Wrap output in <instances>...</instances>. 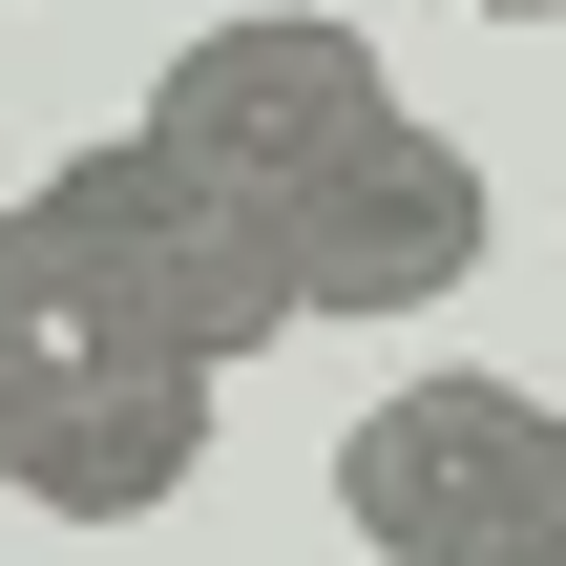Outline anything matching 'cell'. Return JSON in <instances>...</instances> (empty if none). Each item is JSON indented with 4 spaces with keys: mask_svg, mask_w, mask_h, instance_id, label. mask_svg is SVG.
Listing matches in <instances>:
<instances>
[{
    "mask_svg": "<svg viewBox=\"0 0 566 566\" xmlns=\"http://www.w3.org/2000/svg\"><path fill=\"white\" fill-rule=\"evenodd\" d=\"M189 462H210V378L42 210H0V483L42 525H147V504H189Z\"/></svg>",
    "mask_w": 566,
    "mask_h": 566,
    "instance_id": "6da1fadb",
    "label": "cell"
},
{
    "mask_svg": "<svg viewBox=\"0 0 566 566\" xmlns=\"http://www.w3.org/2000/svg\"><path fill=\"white\" fill-rule=\"evenodd\" d=\"M336 525L378 566H566V399L441 357L336 420Z\"/></svg>",
    "mask_w": 566,
    "mask_h": 566,
    "instance_id": "7a4b0ae2",
    "label": "cell"
},
{
    "mask_svg": "<svg viewBox=\"0 0 566 566\" xmlns=\"http://www.w3.org/2000/svg\"><path fill=\"white\" fill-rule=\"evenodd\" d=\"M21 210H42V231H63V252H84V273L189 357V378H231V357H273V336H294V252H273V210H252V189H210V168H189V147H147V126L63 147Z\"/></svg>",
    "mask_w": 566,
    "mask_h": 566,
    "instance_id": "3957f363",
    "label": "cell"
},
{
    "mask_svg": "<svg viewBox=\"0 0 566 566\" xmlns=\"http://www.w3.org/2000/svg\"><path fill=\"white\" fill-rule=\"evenodd\" d=\"M378 126H399V63H378L357 21H315V0L189 21V42H168V84H147V147H189V168H210V189H252V210L336 189Z\"/></svg>",
    "mask_w": 566,
    "mask_h": 566,
    "instance_id": "277c9868",
    "label": "cell"
},
{
    "mask_svg": "<svg viewBox=\"0 0 566 566\" xmlns=\"http://www.w3.org/2000/svg\"><path fill=\"white\" fill-rule=\"evenodd\" d=\"M273 252H294V336H315V315H441V294L483 273V147H441V126L399 105L336 189L273 210Z\"/></svg>",
    "mask_w": 566,
    "mask_h": 566,
    "instance_id": "5b68a950",
    "label": "cell"
},
{
    "mask_svg": "<svg viewBox=\"0 0 566 566\" xmlns=\"http://www.w3.org/2000/svg\"><path fill=\"white\" fill-rule=\"evenodd\" d=\"M483 21H566V0H483Z\"/></svg>",
    "mask_w": 566,
    "mask_h": 566,
    "instance_id": "8992f818",
    "label": "cell"
}]
</instances>
